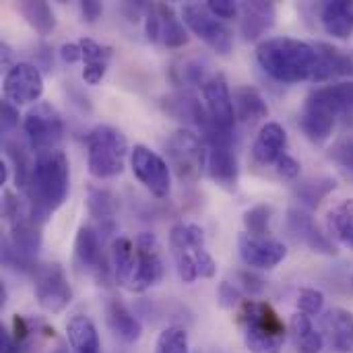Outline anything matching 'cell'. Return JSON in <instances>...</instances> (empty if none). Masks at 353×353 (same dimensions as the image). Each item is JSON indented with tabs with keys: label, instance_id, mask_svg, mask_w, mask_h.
Segmentation results:
<instances>
[{
	"label": "cell",
	"instance_id": "6da1fadb",
	"mask_svg": "<svg viewBox=\"0 0 353 353\" xmlns=\"http://www.w3.org/2000/svg\"><path fill=\"white\" fill-rule=\"evenodd\" d=\"M70 188V163L64 151L54 149L35 155L33 172L27 184L29 217L39 225L62 207Z\"/></svg>",
	"mask_w": 353,
	"mask_h": 353
},
{
	"label": "cell",
	"instance_id": "7a4b0ae2",
	"mask_svg": "<svg viewBox=\"0 0 353 353\" xmlns=\"http://www.w3.org/2000/svg\"><path fill=\"white\" fill-rule=\"evenodd\" d=\"M316 60V48L296 37H269L256 48L259 66L279 83L312 81Z\"/></svg>",
	"mask_w": 353,
	"mask_h": 353
},
{
	"label": "cell",
	"instance_id": "3957f363",
	"mask_svg": "<svg viewBox=\"0 0 353 353\" xmlns=\"http://www.w3.org/2000/svg\"><path fill=\"white\" fill-rule=\"evenodd\" d=\"M238 327L250 353H281L288 327L275 308L261 300H242L238 306Z\"/></svg>",
	"mask_w": 353,
	"mask_h": 353
},
{
	"label": "cell",
	"instance_id": "277c9868",
	"mask_svg": "<svg viewBox=\"0 0 353 353\" xmlns=\"http://www.w3.org/2000/svg\"><path fill=\"white\" fill-rule=\"evenodd\" d=\"M170 246L178 275L184 283L211 279L217 271L213 256L205 248V232L196 223H176L170 232Z\"/></svg>",
	"mask_w": 353,
	"mask_h": 353
},
{
	"label": "cell",
	"instance_id": "5b68a950",
	"mask_svg": "<svg viewBox=\"0 0 353 353\" xmlns=\"http://www.w3.org/2000/svg\"><path fill=\"white\" fill-rule=\"evenodd\" d=\"M128 143L120 128L97 124L87 134V168L97 180H110L124 172Z\"/></svg>",
	"mask_w": 353,
	"mask_h": 353
},
{
	"label": "cell",
	"instance_id": "8992f818",
	"mask_svg": "<svg viewBox=\"0 0 353 353\" xmlns=\"http://www.w3.org/2000/svg\"><path fill=\"white\" fill-rule=\"evenodd\" d=\"M23 132L35 155L58 149L64 137V120L50 103H35L23 118Z\"/></svg>",
	"mask_w": 353,
	"mask_h": 353
},
{
	"label": "cell",
	"instance_id": "52a82bcc",
	"mask_svg": "<svg viewBox=\"0 0 353 353\" xmlns=\"http://www.w3.org/2000/svg\"><path fill=\"white\" fill-rule=\"evenodd\" d=\"M182 21L213 52H217L221 56H228L232 52L234 37H232L230 27L221 19H217L207 8V4H201V2H188V4H184V8H182Z\"/></svg>",
	"mask_w": 353,
	"mask_h": 353
},
{
	"label": "cell",
	"instance_id": "ba28073f",
	"mask_svg": "<svg viewBox=\"0 0 353 353\" xmlns=\"http://www.w3.org/2000/svg\"><path fill=\"white\" fill-rule=\"evenodd\" d=\"M168 157L180 180H194L207 168V145L192 130H178L168 141Z\"/></svg>",
	"mask_w": 353,
	"mask_h": 353
},
{
	"label": "cell",
	"instance_id": "9c48e42d",
	"mask_svg": "<svg viewBox=\"0 0 353 353\" xmlns=\"http://www.w3.org/2000/svg\"><path fill=\"white\" fill-rule=\"evenodd\" d=\"M130 168L134 178L157 199H165L172 190L170 163L145 145H134L130 151Z\"/></svg>",
	"mask_w": 353,
	"mask_h": 353
},
{
	"label": "cell",
	"instance_id": "30bf717a",
	"mask_svg": "<svg viewBox=\"0 0 353 353\" xmlns=\"http://www.w3.org/2000/svg\"><path fill=\"white\" fill-rule=\"evenodd\" d=\"M35 298L37 304L50 314H60L68 308L72 300V290L68 285L64 269L58 263L35 267Z\"/></svg>",
	"mask_w": 353,
	"mask_h": 353
},
{
	"label": "cell",
	"instance_id": "8fae6325",
	"mask_svg": "<svg viewBox=\"0 0 353 353\" xmlns=\"http://www.w3.org/2000/svg\"><path fill=\"white\" fill-rule=\"evenodd\" d=\"M137 248V267L132 279L126 290L130 292H147L157 285L163 277V261H161V246L157 238L149 232H143L134 240Z\"/></svg>",
	"mask_w": 353,
	"mask_h": 353
},
{
	"label": "cell",
	"instance_id": "7c38bea8",
	"mask_svg": "<svg viewBox=\"0 0 353 353\" xmlns=\"http://www.w3.org/2000/svg\"><path fill=\"white\" fill-rule=\"evenodd\" d=\"M145 31L151 41H163L168 48H182L188 43V29L184 21L178 19L176 10L165 2H157L147 8Z\"/></svg>",
	"mask_w": 353,
	"mask_h": 353
},
{
	"label": "cell",
	"instance_id": "4fadbf2b",
	"mask_svg": "<svg viewBox=\"0 0 353 353\" xmlns=\"http://www.w3.org/2000/svg\"><path fill=\"white\" fill-rule=\"evenodd\" d=\"M203 87V99L205 110L211 116L213 124L234 132L236 126V108H234V95L230 91L228 79L223 72L209 74V79L201 85Z\"/></svg>",
	"mask_w": 353,
	"mask_h": 353
},
{
	"label": "cell",
	"instance_id": "5bb4252c",
	"mask_svg": "<svg viewBox=\"0 0 353 353\" xmlns=\"http://www.w3.org/2000/svg\"><path fill=\"white\" fill-rule=\"evenodd\" d=\"M2 91H4V99L14 105L33 103L43 93V77L39 68L29 62L12 64L4 77Z\"/></svg>",
	"mask_w": 353,
	"mask_h": 353
},
{
	"label": "cell",
	"instance_id": "9a60e30c",
	"mask_svg": "<svg viewBox=\"0 0 353 353\" xmlns=\"http://www.w3.org/2000/svg\"><path fill=\"white\" fill-rule=\"evenodd\" d=\"M238 250H240L242 261L250 269H259V271H271L279 263H283L288 256V248L283 242H279L271 236L269 238L250 236L246 232L240 234V238H238Z\"/></svg>",
	"mask_w": 353,
	"mask_h": 353
},
{
	"label": "cell",
	"instance_id": "2e32d148",
	"mask_svg": "<svg viewBox=\"0 0 353 353\" xmlns=\"http://www.w3.org/2000/svg\"><path fill=\"white\" fill-rule=\"evenodd\" d=\"M298 122H300V128H302L304 137L310 143L325 145L333 137V130H335V124H337V116L327 105H323L321 101H316L314 97L308 95Z\"/></svg>",
	"mask_w": 353,
	"mask_h": 353
},
{
	"label": "cell",
	"instance_id": "e0dca14e",
	"mask_svg": "<svg viewBox=\"0 0 353 353\" xmlns=\"http://www.w3.org/2000/svg\"><path fill=\"white\" fill-rule=\"evenodd\" d=\"M288 225H290L292 234L298 240H302L312 252H321V254H327V256L337 254V248H335L333 240L319 230V225L314 223V219L308 213H304L300 209H292L288 213Z\"/></svg>",
	"mask_w": 353,
	"mask_h": 353
},
{
	"label": "cell",
	"instance_id": "ac0fdd59",
	"mask_svg": "<svg viewBox=\"0 0 353 353\" xmlns=\"http://www.w3.org/2000/svg\"><path fill=\"white\" fill-rule=\"evenodd\" d=\"M316 70L312 81L314 83H325L333 81L339 77H350L353 74V56L345 54L343 50L329 46V43H316Z\"/></svg>",
	"mask_w": 353,
	"mask_h": 353
},
{
	"label": "cell",
	"instance_id": "d6986e66",
	"mask_svg": "<svg viewBox=\"0 0 353 353\" xmlns=\"http://www.w3.org/2000/svg\"><path fill=\"white\" fill-rule=\"evenodd\" d=\"M323 331L335 352H353V312L339 306L327 310L323 316Z\"/></svg>",
	"mask_w": 353,
	"mask_h": 353
},
{
	"label": "cell",
	"instance_id": "ffe728a7",
	"mask_svg": "<svg viewBox=\"0 0 353 353\" xmlns=\"http://www.w3.org/2000/svg\"><path fill=\"white\" fill-rule=\"evenodd\" d=\"M74 265L79 269H85V271H101V267L105 269L101 236L91 225H83L77 232V238H74Z\"/></svg>",
	"mask_w": 353,
	"mask_h": 353
},
{
	"label": "cell",
	"instance_id": "44dd1931",
	"mask_svg": "<svg viewBox=\"0 0 353 353\" xmlns=\"http://www.w3.org/2000/svg\"><path fill=\"white\" fill-rule=\"evenodd\" d=\"M240 31L244 39H256L275 25V4L265 0H252L240 4Z\"/></svg>",
	"mask_w": 353,
	"mask_h": 353
},
{
	"label": "cell",
	"instance_id": "7402d4cb",
	"mask_svg": "<svg viewBox=\"0 0 353 353\" xmlns=\"http://www.w3.org/2000/svg\"><path fill=\"white\" fill-rule=\"evenodd\" d=\"M285 147H288V132L283 130V126L277 122H267L259 130V137L252 145V155L259 163L269 165V163H277V159L285 155Z\"/></svg>",
	"mask_w": 353,
	"mask_h": 353
},
{
	"label": "cell",
	"instance_id": "603a6c76",
	"mask_svg": "<svg viewBox=\"0 0 353 353\" xmlns=\"http://www.w3.org/2000/svg\"><path fill=\"white\" fill-rule=\"evenodd\" d=\"M321 23L331 37H353V0H329L321 6Z\"/></svg>",
	"mask_w": 353,
	"mask_h": 353
},
{
	"label": "cell",
	"instance_id": "cb8c5ba5",
	"mask_svg": "<svg viewBox=\"0 0 353 353\" xmlns=\"http://www.w3.org/2000/svg\"><path fill=\"white\" fill-rule=\"evenodd\" d=\"M105 321L110 331L124 343H134L143 335V327L139 319L118 300H110L105 308Z\"/></svg>",
	"mask_w": 353,
	"mask_h": 353
},
{
	"label": "cell",
	"instance_id": "d4e9b609",
	"mask_svg": "<svg viewBox=\"0 0 353 353\" xmlns=\"http://www.w3.org/2000/svg\"><path fill=\"white\" fill-rule=\"evenodd\" d=\"M79 43H81V50H83V62H85L83 81L87 85L101 83V79L108 72V64H110V58H112V48L99 46L97 41H93L89 37H83Z\"/></svg>",
	"mask_w": 353,
	"mask_h": 353
},
{
	"label": "cell",
	"instance_id": "484cf974",
	"mask_svg": "<svg viewBox=\"0 0 353 353\" xmlns=\"http://www.w3.org/2000/svg\"><path fill=\"white\" fill-rule=\"evenodd\" d=\"M234 108L236 120L244 124H254L269 116V105L263 99L261 91L250 85H242L234 91Z\"/></svg>",
	"mask_w": 353,
	"mask_h": 353
},
{
	"label": "cell",
	"instance_id": "4316f807",
	"mask_svg": "<svg viewBox=\"0 0 353 353\" xmlns=\"http://www.w3.org/2000/svg\"><path fill=\"white\" fill-rule=\"evenodd\" d=\"M66 337L72 353H101L97 329L89 316L77 314L66 323Z\"/></svg>",
	"mask_w": 353,
	"mask_h": 353
},
{
	"label": "cell",
	"instance_id": "83f0119b",
	"mask_svg": "<svg viewBox=\"0 0 353 353\" xmlns=\"http://www.w3.org/2000/svg\"><path fill=\"white\" fill-rule=\"evenodd\" d=\"M110 263H112V273L114 279L122 285L128 288L134 267H137V248L130 238H116L110 248Z\"/></svg>",
	"mask_w": 353,
	"mask_h": 353
},
{
	"label": "cell",
	"instance_id": "f1b7e54d",
	"mask_svg": "<svg viewBox=\"0 0 353 353\" xmlns=\"http://www.w3.org/2000/svg\"><path fill=\"white\" fill-rule=\"evenodd\" d=\"M290 333L294 337L298 353H321L325 347V337L323 333L314 331L310 316L298 312L290 321Z\"/></svg>",
	"mask_w": 353,
	"mask_h": 353
},
{
	"label": "cell",
	"instance_id": "f546056e",
	"mask_svg": "<svg viewBox=\"0 0 353 353\" xmlns=\"http://www.w3.org/2000/svg\"><path fill=\"white\" fill-rule=\"evenodd\" d=\"M19 12L25 17V21L39 33L50 35L56 29V14L52 6L43 0H23L19 2Z\"/></svg>",
	"mask_w": 353,
	"mask_h": 353
},
{
	"label": "cell",
	"instance_id": "4dcf8cb0",
	"mask_svg": "<svg viewBox=\"0 0 353 353\" xmlns=\"http://www.w3.org/2000/svg\"><path fill=\"white\" fill-rule=\"evenodd\" d=\"M327 228L331 240L335 238L337 242L350 246L353 238V199H347L333 207L327 217Z\"/></svg>",
	"mask_w": 353,
	"mask_h": 353
},
{
	"label": "cell",
	"instance_id": "1f68e13d",
	"mask_svg": "<svg viewBox=\"0 0 353 353\" xmlns=\"http://www.w3.org/2000/svg\"><path fill=\"white\" fill-rule=\"evenodd\" d=\"M335 190L333 178H319V180H306L296 188L298 199L308 207H319L325 196H329Z\"/></svg>",
	"mask_w": 353,
	"mask_h": 353
},
{
	"label": "cell",
	"instance_id": "d6a6232c",
	"mask_svg": "<svg viewBox=\"0 0 353 353\" xmlns=\"http://www.w3.org/2000/svg\"><path fill=\"white\" fill-rule=\"evenodd\" d=\"M4 149H6V157L14 165V184H17V188L27 190L31 172H33V163L29 161V157H27V153L23 151L21 145H17L12 141H6L4 143Z\"/></svg>",
	"mask_w": 353,
	"mask_h": 353
},
{
	"label": "cell",
	"instance_id": "836d02e7",
	"mask_svg": "<svg viewBox=\"0 0 353 353\" xmlns=\"http://www.w3.org/2000/svg\"><path fill=\"white\" fill-rule=\"evenodd\" d=\"M271 217H273V209L269 205H256V207L248 209L244 213L246 234L259 236V238H269V234H271Z\"/></svg>",
	"mask_w": 353,
	"mask_h": 353
},
{
	"label": "cell",
	"instance_id": "e575fe53",
	"mask_svg": "<svg viewBox=\"0 0 353 353\" xmlns=\"http://www.w3.org/2000/svg\"><path fill=\"white\" fill-rule=\"evenodd\" d=\"M155 353H190L188 333L180 327H168L159 333Z\"/></svg>",
	"mask_w": 353,
	"mask_h": 353
},
{
	"label": "cell",
	"instance_id": "d590c367",
	"mask_svg": "<svg viewBox=\"0 0 353 353\" xmlns=\"http://www.w3.org/2000/svg\"><path fill=\"white\" fill-rule=\"evenodd\" d=\"M87 207L91 217L95 219H110L116 211V199L112 196V192L103 190V188H89V199H87Z\"/></svg>",
	"mask_w": 353,
	"mask_h": 353
},
{
	"label": "cell",
	"instance_id": "8d00e7d4",
	"mask_svg": "<svg viewBox=\"0 0 353 353\" xmlns=\"http://www.w3.org/2000/svg\"><path fill=\"white\" fill-rule=\"evenodd\" d=\"M323 306H325V296H323V292L310 290V288L300 292V296H298V308H300L302 314H306V316H316V314H321Z\"/></svg>",
	"mask_w": 353,
	"mask_h": 353
},
{
	"label": "cell",
	"instance_id": "74e56055",
	"mask_svg": "<svg viewBox=\"0 0 353 353\" xmlns=\"http://www.w3.org/2000/svg\"><path fill=\"white\" fill-rule=\"evenodd\" d=\"M19 122H21L19 108H17L14 103H10V101L4 99L2 105H0V126H2V132H4V134L12 132V130L19 126Z\"/></svg>",
	"mask_w": 353,
	"mask_h": 353
},
{
	"label": "cell",
	"instance_id": "f35d334b",
	"mask_svg": "<svg viewBox=\"0 0 353 353\" xmlns=\"http://www.w3.org/2000/svg\"><path fill=\"white\" fill-rule=\"evenodd\" d=\"M207 8L221 21H228V19H234L238 17L240 12V4H236L234 0H209L207 2Z\"/></svg>",
	"mask_w": 353,
	"mask_h": 353
},
{
	"label": "cell",
	"instance_id": "ab89813d",
	"mask_svg": "<svg viewBox=\"0 0 353 353\" xmlns=\"http://www.w3.org/2000/svg\"><path fill=\"white\" fill-rule=\"evenodd\" d=\"M277 168V174L283 178V180H296L298 176H300V161L296 159V157H292V155H281L279 159H277V163H275Z\"/></svg>",
	"mask_w": 353,
	"mask_h": 353
},
{
	"label": "cell",
	"instance_id": "60d3db41",
	"mask_svg": "<svg viewBox=\"0 0 353 353\" xmlns=\"http://www.w3.org/2000/svg\"><path fill=\"white\" fill-rule=\"evenodd\" d=\"M217 298H219V304L223 308H234L236 304H242V294L236 285H232L230 281H223L219 285V292H217Z\"/></svg>",
	"mask_w": 353,
	"mask_h": 353
},
{
	"label": "cell",
	"instance_id": "b9f144b4",
	"mask_svg": "<svg viewBox=\"0 0 353 353\" xmlns=\"http://www.w3.org/2000/svg\"><path fill=\"white\" fill-rule=\"evenodd\" d=\"M240 277V288L244 290V292H248L250 296H256V294H261L263 290H265V281L261 279V277H256L254 273H240L238 275Z\"/></svg>",
	"mask_w": 353,
	"mask_h": 353
},
{
	"label": "cell",
	"instance_id": "7bdbcfd3",
	"mask_svg": "<svg viewBox=\"0 0 353 353\" xmlns=\"http://www.w3.org/2000/svg\"><path fill=\"white\" fill-rule=\"evenodd\" d=\"M81 12L87 23H95L103 12V4L97 0H85V2H81Z\"/></svg>",
	"mask_w": 353,
	"mask_h": 353
},
{
	"label": "cell",
	"instance_id": "ee69618b",
	"mask_svg": "<svg viewBox=\"0 0 353 353\" xmlns=\"http://www.w3.org/2000/svg\"><path fill=\"white\" fill-rule=\"evenodd\" d=\"M0 353H21V341L6 329L0 331Z\"/></svg>",
	"mask_w": 353,
	"mask_h": 353
},
{
	"label": "cell",
	"instance_id": "f6af8a7d",
	"mask_svg": "<svg viewBox=\"0 0 353 353\" xmlns=\"http://www.w3.org/2000/svg\"><path fill=\"white\" fill-rule=\"evenodd\" d=\"M60 56H62V60L64 62H68V64H74V62H79V60H83V50H81V43H64L62 48H60Z\"/></svg>",
	"mask_w": 353,
	"mask_h": 353
},
{
	"label": "cell",
	"instance_id": "bcb514c9",
	"mask_svg": "<svg viewBox=\"0 0 353 353\" xmlns=\"http://www.w3.org/2000/svg\"><path fill=\"white\" fill-rule=\"evenodd\" d=\"M6 180H8V165L6 161H0V186H4Z\"/></svg>",
	"mask_w": 353,
	"mask_h": 353
},
{
	"label": "cell",
	"instance_id": "7dc6e473",
	"mask_svg": "<svg viewBox=\"0 0 353 353\" xmlns=\"http://www.w3.org/2000/svg\"><path fill=\"white\" fill-rule=\"evenodd\" d=\"M0 50H2V64L6 66V64L10 62V58H12V52H10V48H8L6 43H2V48H0Z\"/></svg>",
	"mask_w": 353,
	"mask_h": 353
},
{
	"label": "cell",
	"instance_id": "c3c4849f",
	"mask_svg": "<svg viewBox=\"0 0 353 353\" xmlns=\"http://www.w3.org/2000/svg\"><path fill=\"white\" fill-rule=\"evenodd\" d=\"M350 248H353V238H352V242H350Z\"/></svg>",
	"mask_w": 353,
	"mask_h": 353
}]
</instances>
